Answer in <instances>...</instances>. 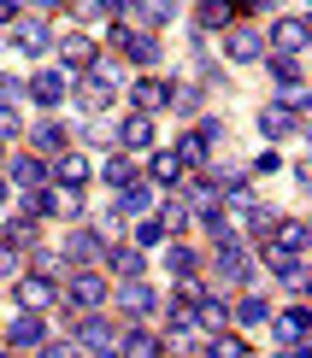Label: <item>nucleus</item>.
Listing matches in <instances>:
<instances>
[{
	"mask_svg": "<svg viewBox=\"0 0 312 358\" xmlns=\"http://www.w3.org/2000/svg\"><path fill=\"white\" fill-rule=\"evenodd\" d=\"M112 48L124 53L130 65H142V71H154V65H159V36H154V29H136V24H124V18L112 24Z\"/></svg>",
	"mask_w": 312,
	"mask_h": 358,
	"instance_id": "1",
	"label": "nucleus"
},
{
	"mask_svg": "<svg viewBox=\"0 0 312 358\" xmlns=\"http://www.w3.org/2000/svg\"><path fill=\"white\" fill-rule=\"evenodd\" d=\"M65 306L71 311H100V306H107V282L88 271V264H77V271L65 276Z\"/></svg>",
	"mask_w": 312,
	"mask_h": 358,
	"instance_id": "2",
	"label": "nucleus"
},
{
	"mask_svg": "<svg viewBox=\"0 0 312 358\" xmlns=\"http://www.w3.org/2000/svg\"><path fill=\"white\" fill-rule=\"evenodd\" d=\"M71 341H77L83 352H112V347H118V323L100 317V311H83V317H77V335H71Z\"/></svg>",
	"mask_w": 312,
	"mask_h": 358,
	"instance_id": "3",
	"label": "nucleus"
},
{
	"mask_svg": "<svg viewBox=\"0 0 312 358\" xmlns=\"http://www.w3.org/2000/svg\"><path fill=\"white\" fill-rule=\"evenodd\" d=\"M224 53L236 65H254V59H265V36L254 24H224Z\"/></svg>",
	"mask_w": 312,
	"mask_h": 358,
	"instance_id": "4",
	"label": "nucleus"
},
{
	"mask_svg": "<svg viewBox=\"0 0 312 358\" xmlns=\"http://www.w3.org/2000/svg\"><path fill=\"white\" fill-rule=\"evenodd\" d=\"M100 252H107V235L88 229V223H71V235H65V264H95Z\"/></svg>",
	"mask_w": 312,
	"mask_h": 358,
	"instance_id": "5",
	"label": "nucleus"
},
{
	"mask_svg": "<svg viewBox=\"0 0 312 358\" xmlns=\"http://www.w3.org/2000/svg\"><path fill=\"white\" fill-rule=\"evenodd\" d=\"M259 136L265 141H289V136H301V117H294L283 100H265L259 106Z\"/></svg>",
	"mask_w": 312,
	"mask_h": 358,
	"instance_id": "6",
	"label": "nucleus"
},
{
	"mask_svg": "<svg viewBox=\"0 0 312 358\" xmlns=\"http://www.w3.org/2000/svg\"><path fill=\"white\" fill-rule=\"evenodd\" d=\"M12 48L18 53H48L53 48V29H48V18H12Z\"/></svg>",
	"mask_w": 312,
	"mask_h": 358,
	"instance_id": "7",
	"label": "nucleus"
},
{
	"mask_svg": "<svg viewBox=\"0 0 312 358\" xmlns=\"http://www.w3.org/2000/svg\"><path fill=\"white\" fill-rule=\"evenodd\" d=\"M112 300H118V311H130V317H147V311L159 306V294L147 288L142 276H124V282H118V288H112Z\"/></svg>",
	"mask_w": 312,
	"mask_h": 358,
	"instance_id": "8",
	"label": "nucleus"
},
{
	"mask_svg": "<svg viewBox=\"0 0 312 358\" xmlns=\"http://www.w3.org/2000/svg\"><path fill=\"white\" fill-rule=\"evenodd\" d=\"M41 341H48L41 311H18V317L6 323V347H12V352H29V347H41Z\"/></svg>",
	"mask_w": 312,
	"mask_h": 358,
	"instance_id": "9",
	"label": "nucleus"
},
{
	"mask_svg": "<svg viewBox=\"0 0 312 358\" xmlns=\"http://www.w3.org/2000/svg\"><path fill=\"white\" fill-rule=\"evenodd\" d=\"M112 141L130 147V153H147V147H154V117L147 112H124V124L112 129Z\"/></svg>",
	"mask_w": 312,
	"mask_h": 358,
	"instance_id": "10",
	"label": "nucleus"
},
{
	"mask_svg": "<svg viewBox=\"0 0 312 358\" xmlns=\"http://www.w3.org/2000/svg\"><path fill=\"white\" fill-rule=\"evenodd\" d=\"M212 276H218V282H230V288H236V282H247V276H254V259H247V247H218V252H212Z\"/></svg>",
	"mask_w": 312,
	"mask_h": 358,
	"instance_id": "11",
	"label": "nucleus"
},
{
	"mask_svg": "<svg viewBox=\"0 0 312 358\" xmlns=\"http://www.w3.org/2000/svg\"><path fill=\"white\" fill-rule=\"evenodd\" d=\"M306 36H312L306 18H294V12H289V18H277V24H271V36H265V41H271L277 53H294V59H301V53H306Z\"/></svg>",
	"mask_w": 312,
	"mask_h": 358,
	"instance_id": "12",
	"label": "nucleus"
},
{
	"mask_svg": "<svg viewBox=\"0 0 312 358\" xmlns=\"http://www.w3.org/2000/svg\"><path fill=\"white\" fill-rule=\"evenodd\" d=\"M118 358H165V335H154V329H118Z\"/></svg>",
	"mask_w": 312,
	"mask_h": 358,
	"instance_id": "13",
	"label": "nucleus"
},
{
	"mask_svg": "<svg viewBox=\"0 0 312 358\" xmlns=\"http://www.w3.org/2000/svg\"><path fill=\"white\" fill-rule=\"evenodd\" d=\"M154 188H159V182H147V176H130V182L118 188V206H112V212H118V217H142L147 206H154Z\"/></svg>",
	"mask_w": 312,
	"mask_h": 358,
	"instance_id": "14",
	"label": "nucleus"
},
{
	"mask_svg": "<svg viewBox=\"0 0 312 358\" xmlns=\"http://www.w3.org/2000/svg\"><path fill=\"white\" fill-rule=\"evenodd\" d=\"M24 100H36L41 112H53L59 100H65V77H59V71H36V77L24 83Z\"/></svg>",
	"mask_w": 312,
	"mask_h": 358,
	"instance_id": "15",
	"label": "nucleus"
},
{
	"mask_svg": "<svg viewBox=\"0 0 312 358\" xmlns=\"http://www.w3.org/2000/svg\"><path fill=\"white\" fill-rule=\"evenodd\" d=\"M59 59H65V71H77V77H83V71L100 59V48L83 36V29H71V36H59Z\"/></svg>",
	"mask_w": 312,
	"mask_h": 358,
	"instance_id": "16",
	"label": "nucleus"
},
{
	"mask_svg": "<svg viewBox=\"0 0 312 358\" xmlns=\"http://www.w3.org/2000/svg\"><path fill=\"white\" fill-rule=\"evenodd\" d=\"M165 329L177 341H195L201 335V317H195V300H189V294H177V300L165 306Z\"/></svg>",
	"mask_w": 312,
	"mask_h": 358,
	"instance_id": "17",
	"label": "nucleus"
},
{
	"mask_svg": "<svg viewBox=\"0 0 312 358\" xmlns=\"http://www.w3.org/2000/svg\"><path fill=\"white\" fill-rule=\"evenodd\" d=\"M165 100H171V83H159V77H142L136 88H130V112H147V117H154Z\"/></svg>",
	"mask_w": 312,
	"mask_h": 358,
	"instance_id": "18",
	"label": "nucleus"
},
{
	"mask_svg": "<svg viewBox=\"0 0 312 358\" xmlns=\"http://www.w3.org/2000/svg\"><path fill=\"white\" fill-rule=\"evenodd\" d=\"M12 294H18V311H48L53 306V282L48 276H18Z\"/></svg>",
	"mask_w": 312,
	"mask_h": 358,
	"instance_id": "19",
	"label": "nucleus"
},
{
	"mask_svg": "<svg viewBox=\"0 0 312 358\" xmlns=\"http://www.w3.org/2000/svg\"><path fill=\"white\" fill-rule=\"evenodd\" d=\"M77 106L95 117V112H107L112 106V83H100L95 71H83V83H77Z\"/></svg>",
	"mask_w": 312,
	"mask_h": 358,
	"instance_id": "20",
	"label": "nucleus"
},
{
	"mask_svg": "<svg viewBox=\"0 0 312 358\" xmlns=\"http://www.w3.org/2000/svg\"><path fill=\"white\" fill-rule=\"evenodd\" d=\"M271 341L277 347H306V311L294 306V311H283V317H271Z\"/></svg>",
	"mask_w": 312,
	"mask_h": 358,
	"instance_id": "21",
	"label": "nucleus"
},
{
	"mask_svg": "<svg viewBox=\"0 0 312 358\" xmlns=\"http://www.w3.org/2000/svg\"><path fill=\"white\" fill-rule=\"evenodd\" d=\"M130 12H136V29H159L177 18V0H136Z\"/></svg>",
	"mask_w": 312,
	"mask_h": 358,
	"instance_id": "22",
	"label": "nucleus"
},
{
	"mask_svg": "<svg viewBox=\"0 0 312 358\" xmlns=\"http://www.w3.org/2000/svg\"><path fill=\"white\" fill-rule=\"evenodd\" d=\"M65 124H53V117H41L36 129H29V147H36V153H65Z\"/></svg>",
	"mask_w": 312,
	"mask_h": 358,
	"instance_id": "23",
	"label": "nucleus"
},
{
	"mask_svg": "<svg viewBox=\"0 0 312 358\" xmlns=\"http://www.w3.org/2000/svg\"><path fill=\"white\" fill-rule=\"evenodd\" d=\"M100 259H107L112 271H118V282H124V276H142V271H147L142 247H107V252H100Z\"/></svg>",
	"mask_w": 312,
	"mask_h": 358,
	"instance_id": "24",
	"label": "nucleus"
},
{
	"mask_svg": "<svg viewBox=\"0 0 312 358\" xmlns=\"http://www.w3.org/2000/svg\"><path fill=\"white\" fill-rule=\"evenodd\" d=\"M165 106H171L177 117H201V106H206V88H195V83H177Z\"/></svg>",
	"mask_w": 312,
	"mask_h": 358,
	"instance_id": "25",
	"label": "nucleus"
},
{
	"mask_svg": "<svg viewBox=\"0 0 312 358\" xmlns=\"http://www.w3.org/2000/svg\"><path fill=\"white\" fill-rule=\"evenodd\" d=\"M53 182H59V188H83V182H88V159H83V153H59Z\"/></svg>",
	"mask_w": 312,
	"mask_h": 358,
	"instance_id": "26",
	"label": "nucleus"
},
{
	"mask_svg": "<svg viewBox=\"0 0 312 358\" xmlns=\"http://www.w3.org/2000/svg\"><path fill=\"white\" fill-rule=\"evenodd\" d=\"M230 12H236V0H201V6H195V29H201V36H206V29H224Z\"/></svg>",
	"mask_w": 312,
	"mask_h": 358,
	"instance_id": "27",
	"label": "nucleus"
},
{
	"mask_svg": "<svg viewBox=\"0 0 312 358\" xmlns=\"http://www.w3.org/2000/svg\"><path fill=\"white\" fill-rule=\"evenodd\" d=\"M48 176H53V171L41 165V159H29V153L12 159V182H18V188H48Z\"/></svg>",
	"mask_w": 312,
	"mask_h": 358,
	"instance_id": "28",
	"label": "nucleus"
},
{
	"mask_svg": "<svg viewBox=\"0 0 312 358\" xmlns=\"http://www.w3.org/2000/svg\"><path fill=\"white\" fill-rule=\"evenodd\" d=\"M171 153H177V165H183V171H201L206 159H212V147H206L201 136H183V141L171 147Z\"/></svg>",
	"mask_w": 312,
	"mask_h": 358,
	"instance_id": "29",
	"label": "nucleus"
},
{
	"mask_svg": "<svg viewBox=\"0 0 312 358\" xmlns=\"http://www.w3.org/2000/svg\"><path fill=\"white\" fill-rule=\"evenodd\" d=\"M265 71H271L277 88H294V83H301V59H294V53H271V59H265Z\"/></svg>",
	"mask_w": 312,
	"mask_h": 358,
	"instance_id": "30",
	"label": "nucleus"
},
{
	"mask_svg": "<svg viewBox=\"0 0 312 358\" xmlns=\"http://www.w3.org/2000/svg\"><path fill=\"white\" fill-rule=\"evenodd\" d=\"M201 358H247V341H242V335H224V329H218V335L201 347Z\"/></svg>",
	"mask_w": 312,
	"mask_h": 358,
	"instance_id": "31",
	"label": "nucleus"
},
{
	"mask_svg": "<svg viewBox=\"0 0 312 358\" xmlns=\"http://www.w3.org/2000/svg\"><path fill=\"white\" fill-rule=\"evenodd\" d=\"M236 323H242V329H259V323H271V306H265V294H247V300L236 306Z\"/></svg>",
	"mask_w": 312,
	"mask_h": 358,
	"instance_id": "32",
	"label": "nucleus"
},
{
	"mask_svg": "<svg viewBox=\"0 0 312 358\" xmlns=\"http://www.w3.org/2000/svg\"><path fill=\"white\" fill-rule=\"evenodd\" d=\"M147 182H183V165H177V153H154L147 159Z\"/></svg>",
	"mask_w": 312,
	"mask_h": 358,
	"instance_id": "33",
	"label": "nucleus"
},
{
	"mask_svg": "<svg viewBox=\"0 0 312 358\" xmlns=\"http://www.w3.org/2000/svg\"><path fill=\"white\" fill-rule=\"evenodd\" d=\"M271 229H277V247H289V252H306V223H301V217H277Z\"/></svg>",
	"mask_w": 312,
	"mask_h": 358,
	"instance_id": "34",
	"label": "nucleus"
},
{
	"mask_svg": "<svg viewBox=\"0 0 312 358\" xmlns=\"http://www.w3.org/2000/svg\"><path fill=\"white\" fill-rule=\"evenodd\" d=\"M0 241H12L18 252H29V247H36V217H12V223H6V235H0Z\"/></svg>",
	"mask_w": 312,
	"mask_h": 358,
	"instance_id": "35",
	"label": "nucleus"
},
{
	"mask_svg": "<svg viewBox=\"0 0 312 358\" xmlns=\"http://www.w3.org/2000/svg\"><path fill=\"white\" fill-rule=\"evenodd\" d=\"M165 271L189 282V276H195V271H201V259H195V247H171V252H165Z\"/></svg>",
	"mask_w": 312,
	"mask_h": 358,
	"instance_id": "36",
	"label": "nucleus"
},
{
	"mask_svg": "<svg viewBox=\"0 0 312 358\" xmlns=\"http://www.w3.org/2000/svg\"><path fill=\"white\" fill-rule=\"evenodd\" d=\"M100 176H107V188H124V182H130V176H136V165H130V159H124V153H112V159H107V165H100Z\"/></svg>",
	"mask_w": 312,
	"mask_h": 358,
	"instance_id": "37",
	"label": "nucleus"
},
{
	"mask_svg": "<svg viewBox=\"0 0 312 358\" xmlns=\"http://www.w3.org/2000/svg\"><path fill=\"white\" fill-rule=\"evenodd\" d=\"M183 223H189V206H183V200H165V206H159V229H165V235H177Z\"/></svg>",
	"mask_w": 312,
	"mask_h": 358,
	"instance_id": "38",
	"label": "nucleus"
},
{
	"mask_svg": "<svg viewBox=\"0 0 312 358\" xmlns=\"http://www.w3.org/2000/svg\"><path fill=\"white\" fill-rule=\"evenodd\" d=\"M130 241H136L142 252H147V247H159V241H165V229H159V217H147V223H136V235H130Z\"/></svg>",
	"mask_w": 312,
	"mask_h": 358,
	"instance_id": "39",
	"label": "nucleus"
},
{
	"mask_svg": "<svg viewBox=\"0 0 312 358\" xmlns=\"http://www.w3.org/2000/svg\"><path fill=\"white\" fill-rule=\"evenodd\" d=\"M36 358H83V347H77V341H41Z\"/></svg>",
	"mask_w": 312,
	"mask_h": 358,
	"instance_id": "40",
	"label": "nucleus"
},
{
	"mask_svg": "<svg viewBox=\"0 0 312 358\" xmlns=\"http://www.w3.org/2000/svg\"><path fill=\"white\" fill-rule=\"evenodd\" d=\"M29 259H36L41 276H65V259H59V252H36V247H29Z\"/></svg>",
	"mask_w": 312,
	"mask_h": 358,
	"instance_id": "41",
	"label": "nucleus"
},
{
	"mask_svg": "<svg viewBox=\"0 0 312 358\" xmlns=\"http://www.w3.org/2000/svg\"><path fill=\"white\" fill-rule=\"evenodd\" d=\"M18 271H24V252L12 241H0V276H18Z\"/></svg>",
	"mask_w": 312,
	"mask_h": 358,
	"instance_id": "42",
	"label": "nucleus"
},
{
	"mask_svg": "<svg viewBox=\"0 0 312 358\" xmlns=\"http://www.w3.org/2000/svg\"><path fill=\"white\" fill-rule=\"evenodd\" d=\"M24 100V77H0V106H18Z\"/></svg>",
	"mask_w": 312,
	"mask_h": 358,
	"instance_id": "43",
	"label": "nucleus"
},
{
	"mask_svg": "<svg viewBox=\"0 0 312 358\" xmlns=\"http://www.w3.org/2000/svg\"><path fill=\"white\" fill-rule=\"evenodd\" d=\"M195 136H201L206 147H218V141H224V124H218V117H201V129H195Z\"/></svg>",
	"mask_w": 312,
	"mask_h": 358,
	"instance_id": "44",
	"label": "nucleus"
},
{
	"mask_svg": "<svg viewBox=\"0 0 312 358\" xmlns=\"http://www.w3.org/2000/svg\"><path fill=\"white\" fill-rule=\"evenodd\" d=\"M18 129H24V124H18V106H0V141L18 136Z\"/></svg>",
	"mask_w": 312,
	"mask_h": 358,
	"instance_id": "45",
	"label": "nucleus"
},
{
	"mask_svg": "<svg viewBox=\"0 0 312 358\" xmlns=\"http://www.w3.org/2000/svg\"><path fill=\"white\" fill-rule=\"evenodd\" d=\"M71 12H77V18H100V0H65Z\"/></svg>",
	"mask_w": 312,
	"mask_h": 358,
	"instance_id": "46",
	"label": "nucleus"
},
{
	"mask_svg": "<svg viewBox=\"0 0 312 358\" xmlns=\"http://www.w3.org/2000/svg\"><path fill=\"white\" fill-rule=\"evenodd\" d=\"M277 165H283V159H277V153H271V147H265V153H259V159H254V171H259V176H271V171H277Z\"/></svg>",
	"mask_w": 312,
	"mask_h": 358,
	"instance_id": "47",
	"label": "nucleus"
},
{
	"mask_svg": "<svg viewBox=\"0 0 312 358\" xmlns=\"http://www.w3.org/2000/svg\"><path fill=\"white\" fill-rule=\"evenodd\" d=\"M130 6H136V0H100V12H112V18H124Z\"/></svg>",
	"mask_w": 312,
	"mask_h": 358,
	"instance_id": "48",
	"label": "nucleus"
},
{
	"mask_svg": "<svg viewBox=\"0 0 312 358\" xmlns=\"http://www.w3.org/2000/svg\"><path fill=\"white\" fill-rule=\"evenodd\" d=\"M18 18V0H0V24H12Z\"/></svg>",
	"mask_w": 312,
	"mask_h": 358,
	"instance_id": "49",
	"label": "nucleus"
},
{
	"mask_svg": "<svg viewBox=\"0 0 312 358\" xmlns=\"http://www.w3.org/2000/svg\"><path fill=\"white\" fill-rule=\"evenodd\" d=\"M12 200V182H6V176H0V206H6Z\"/></svg>",
	"mask_w": 312,
	"mask_h": 358,
	"instance_id": "50",
	"label": "nucleus"
},
{
	"mask_svg": "<svg viewBox=\"0 0 312 358\" xmlns=\"http://www.w3.org/2000/svg\"><path fill=\"white\" fill-rule=\"evenodd\" d=\"M247 6H265V12H271V6H283V0H247Z\"/></svg>",
	"mask_w": 312,
	"mask_h": 358,
	"instance_id": "51",
	"label": "nucleus"
},
{
	"mask_svg": "<svg viewBox=\"0 0 312 358\" xmlns=\"http://www.w3.org/2000/svg\"><path fill=\"white\" fill-rule=\"evenodd\" d=\"M29 6H41V12H48V6H59V0H29Z\"/></svg>",
	"mask_w": 312,
	"mask_h": 358,
	"instance_id": "52",
	"label": "nucleus"
},
{
	"mask_svg": "<svg viewBox=\"0 0 312 358\" xmlns=\"http://www.w3.org/2000/svg\"><path fill=\"white\" fill-rule=\"evenodd\" d=\"M6 358H24V352H6Z\"/></svg>",
	"mask_w": 312,
	"mask_h": 358,
	"instance_id": "53",
	"label": "nucleus"
}]
</instances>
